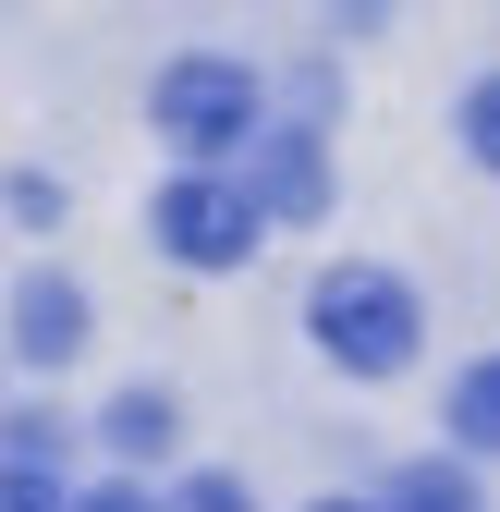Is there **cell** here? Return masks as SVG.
I'll return each mask as SVG.
<instances>
[{
	"instance_id": "obj_4",
	"label": "cell",
	"mask_w": 500,
	"mask_h": 512,
	"mask_svg": "<svg viewBox=\"0 0 500 512\" xmlns=\"http://www.w3.org/2000/svg\"><path fill=\"white\" fill-rule=\"evenodd\" d=\"M244 220H318V196H330V171H318V135H305V122H257V135H244Z\"/></svg>"
},
{
	"instance_id": "obj_13",
	"label": "cell",
	"mask_w": 500,
	"mask_h": 512,
	"mask_svg": "<svg viewBox=\"0 0 500 512\" xmlns=\"http://www.w3.org/2000/svg\"><path fill=\"white\" fill-rule=\"evenodd\" d=\"M330 512H354V500H330Z\"/></svg>"
},
{
	"instance_id": "obj_2",
	"label": "cell",
	"mask_w": 500,
	"mask_h": 512,
	"mask_svg": "<svg viewBox=\"0 0 500 512\" xmlns=\"http://www.w3.org/2000/svg\"><path fill=\"white\" fill-rule=\"evenodd\" d=\"M159 135L196 147V159H232L244 135H257V74H244V61H220V49L171 61V74H159Z\"/></svg>"
},
{
	"instance_id": "obj_3",
	"label": "cell",
	"mask_w": 500,
	"mask_h": 512,
	"mask_svg": "<svg viewBox=\"0 0 500 512\" xmlns=\"http://www.w3.org/2000/svg\"><path fill=\"white\" fill-rule=\"evenodd\" d=\"M159 244L183 256V269H244L257 256V220H244V196L232 183H208V171H183V183H159Z\"/></svg>"
},
{
	"instance_id": "obj_6",
	"label": "cell",
	"mask_w": 500,
	"mask_h": 512,
	"mask_svg": "<svg viewBox=\"0 0 500 512\" xmlns=\"http://www.w3.org/2000/svg\"><path fill=\"white\" fill-rule=\"evenodd\" d=\"M379 512H488V500H476V476H464V464H403Z\"/></svg>"
},
{
	"instance_id": "obj_1",
	"label": "cell",
	"mask_w": 500,
	"mask_h": 512,
	"mask_svg": "<svg viewBox=\"0 0 500 512\" xmlns=\"http://www.w3.org/2000/svg\"><path fill=\"white\" fill-rule=\"evenodd\" d=\"M305 317H318V354L354 366V378H403L415 366V293L391 269H330L305 293Z\"/></svg>"
},
{
	"instance_id": "obj_11",
	"label": "cell",
	"mask_w": 500,
	"mask_h": 512,
	"mask_svg": "<svg viewBox=\"0 0 500 512\" xmlns=\"http://www.w3.org/2000/svg\"><path fill=\"white\" fill-rule=\"evenodd\" d=\"M61 512H159V500H147L135 476H110V488H86V500H61Z\"/></svg>"
},
{
	"instance_id": "obj_10",
	"label": "cell",
	"mask_w": 500,
	"mask_h": 512,
	"mask_svg": "<svg viewBox=\"0 0 500 512\" xmlns=\"http://www.w3.org/2000/svg\"><path fill=\"white\" fill-rule=\"evenodd\" d=\"M171 512H244V488H232V476H183Z\"/></svg>"
},
{
	"instance_id": "obj_12",
	"label": "cell",
	"mask_w": 500,
	"mask_h": 512,
	"mask_svg": "<svg viewBox=\"0 0 500 512\" xmlns=\"http://www.w3.org/2000/svg\"><path fill=\"white\" fill-rule=\"evenodd\" d=\"M0 512H61V488L49 476H0Z\"/></svg>"
},
{
	"instance_id": "obj_5",
	"label": "cell",
	"mask_w": 500,
	"mask_h": 512,
	"mask_svg": "<svg viewBox=\"0 0 500 512\" xmlns=\"http://www.w3.org/2000/svg\"><path fill=\"white\" fill-rule=\"evenodd\" d=\"M74 342H86V293H74V281H25V293H13V354H25V366H61Z\"/></svg>"
},
{
	"instance_id": "obj_9",
	"label": "cell",
	"mask_w": 500,
	"mask_h": 512,
	"mask_svg": "<svg viewBox=\"0 0 500 512\" xmlns=\"http://www.w3.org/2000/svg\"><path fill=\"white\" fill-rule=\"evenodd\" d=\"M464 147L500 171V74H476V98H464Z\"/></svg>"
},
{
	"instance_id": "obj_7",
	"label": "cell",
	"mask_w": 500,
	"mask_h": 512,
	"mask_svg": "<svg viewBox=\"0 0 500 512\" xmlns=\"http://www.w3.org/2000/svg\"><path fill=\"white\" fill-rule=\"evenodd\" d=\"M171 427H183L171 391H122V403H110V452H122V464H147V452H171Z\"/></svg>"
},
{
	"instance_id": "obj_8",
	"label": "cell",
	"mask_w": 500,
	"mask_h": 512,
	"mask_svg": "<svg viewBox=\"0 0 500 512\" xmlns=\"http://www.w3.org/2000/svg\"><path fill=\"white\" fill-rule=\"evenodd\" d=\"M452 439H464V452H500V354L452 378Z\"/></svg>"
}]
</instances>
